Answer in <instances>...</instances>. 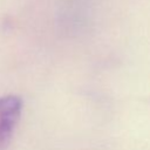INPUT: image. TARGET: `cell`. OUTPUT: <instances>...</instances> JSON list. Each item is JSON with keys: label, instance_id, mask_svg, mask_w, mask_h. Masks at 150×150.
Instances as JSON below:
<instances>
[{"label": "cell", "instance_id": "obj_1", "mask_svg": "<svg viewBox=\"0 0 150 150\" xmlns=\"http://www.w3.org/2000/svg\"><path fill=\"white\" fill-rule=\"evenodd\" d=\"M22 112V100L16 95L0 97V150H7Z\"/></svg>", "mask_w": 150, "mask_h": 150}]
</instances>
